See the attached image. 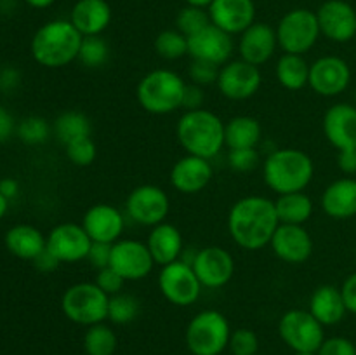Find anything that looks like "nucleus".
<instances>
[{
  "label": "nucleus",
  "instance_id": "f257e3e1",
  "mask_svg": "<svg viewBox=\"0 0 356 355\" xmlns=\"http://www.w3.org/2000/svg\"><path fill=\"white\" fill-rule=\"evenodd\" d=\"M280 226L275 200L263 195H247L236 200L228 212V233L233 242L245 251L270 246Z\"/></svg>",
  "mask_w": 356,
  "mask_h": 355
},
{
  "label": "nucleus",
  "instance_id": "f03ea898",
  "mask_svg": "<svg viewBox=\"0 0 356 355\" xmlns=\"http://www.w3.org/2000/svg\"><path fill=\"white\" fill-rule=\"evenodd\" d=\"M82 38L70 19L47 21L31 38V56L45 68H63L76 61Z\"/></svg>",
  "mask_w": 356,
  "mask_h": 355
},
{
  "label": "nucleus",
  "instance_id": "7ed1b4c3",
  "mask_svg": "<svg viewBox=\"0 0 356 355\" xmlns=\"http://www.w3.org/2000/svg\"><path fill=\"white\" fill-rule=\"evenodd\" d=\"M315 176L313 159L299 148H275L263 162L264 183L277 195L305 191Z\"/></svg>",
  "mask_w": 356,
  "mask_h": 355
},
{
  "label": "nucleus",
  "instance_id": "20e7f679",
  "mask_svg": "<svg viewBox=\"0 0 356 355\" xmlns=\"http://www.w3.org/2000/svg\"><path fill=\"white\" fill-rule=\"evenodd\" d=\"M176 136L184 152L211 160L225 145V122L207 108L184 111L176 125Z\"/></svg>",
  "mask_w": 356,
  "mask_h": 355
},
{
  "label": "nucleus",
  "instance_id": "39448f33",
  "mask_svg": "<svg viewBox=\"0 0 356 355\" xmlns=\"http://www.w3.org/2000/svg\"><path fill=\"white\" fill-rule=\"evenodd\" d=\"M186 80L169 68H156L146 73L136 87V97L145 111L169 115L183 108Z\"/></svg>",
  "mask_w": 356,
  "mask_h": 355
},
{
  "label": "nucleus",
  "instance_id": "423d86ee",
  "mask_svg": "<svg viewBox=\"0 0 356 355\" xmlns=\"http://www.w3.org/2000/svg\"><path fill=\"white\" fill-rule=\"evenodd\" d=\"M110 296L96 282H76L61 296V310L66 319L79 326L90 327L108 320Z\"/></svg>",
  "mask_w": 356,
  "mask_h": 355
},
{
  "label": "nucleus",
  "instance_id": "0eeeda50",
  "mask_svg": "<svg viewBox=\"0 0 356 355\" xmlns=\"http://www.w3.org/2000/svg\"><path fill=\"white\" fill-rule=\"evenodd\" d=\"M232 327L219 310H202L188 322L184 341L191 355H221L228 348Z\"/></svg>",
  "mask_w": 356,
  "mask_h": 355
},
{
  "label": "nucleus",
  "instance_id": "6e6552de",
  "mask_svg": "<svg viewBox=\"0 0 356 355\" xmlns=\"http://www.w3.org/2000/svg\"><path fill=\"white\" fill-rule=\"evenodd\" d=\"M278 47L287 54H301L312 51L320 38V24L312 9H292L282 16L277 24Z\"/></svg>",
  "mask_w": 356,
  "mask_h": 355
},
{
  "label": "nucleus",
  "instance_id": "1a4fd4ad",
  "mask_svg": "<svg viewBox=\"0 0 356 355\" xmlns=\"http://www.w3.org/2000/svg\"><path fill=\"white\" fill-rule=\"evenodd\" d=\"M278 334L282 341L294 354L298 352H318L325 340L323 326L312 315L309 310L292 308L280 317Z\"/></svg>",
  "mask_w": 356,
  "mask_h": 355
},
{
  "label": "nucleus",
  "instance_id": "9d476101",
  "mask_svg": "<svg viewBox=\"0 0 356 355\" xmlns=\"http://www.w3.org/2000/svg\"><path fill=\"white\" fill-rule=\"evenodd\" d=\"M159 289L170 305L191 306L198 301L204 285L191 265L177 260L160 268Z\"/></svg>",
  "mask_w": 356,
  "mask_h": 355
},
{
  "label": "nucleus",
  "instance_id": "9b49d317",
  "mask_svg": "<svg viewBox=\"0 0 356 355\" xmlns=\"http://www.w3.org/2000/svg\"><path fill=\"white\" fill-rule=\"evenodd\" d=\"M170 211V198L165 190L156 184H139L131 190L125 200V212L134 223L143 226L160 225Z\"/></svg>",
  "mask_w": 356,
  "mask_h": 355
},
{
  "label": "nucleus",
  "instance_id": "f8f14e48",
  "mask_svg": "<svg viewBox=\"0 0 356 355\" xmlns=\"http://www.w3.org/2000/svg\"><path fill=\"white\" fill-rule=\"evenodd\" d=\"M263 84L259 66L250 65L243 59H229L219 68L218 86L219 93L232 101L250 100Z\"/></svg>",
  "mask_w": 356,
  "mask_h": 355
},
{
  "label": "nucleus",
  "instance_id": "ddd939ff",
  "mask_svg": "<svg viewBox=\"0 0 356 355\" xmlns=\"http://www.w3.org/2000/svg\"><path fill=\"white\" fill-rule=\"evenodd\" d=\"M110 267L125 282H134L148 277L155 267V261L146 242L136 239H120L111 246Z\"/></svg>",
  "mask_w": 356,
  "mask_h": 355
},
{
  "label": "nucleus",
  "instance_id": "4468645a",
  "mask_svg": "<svg viewBox=\"0 0 356 355\" xmlns=\"http://www.w3.org/2000/svg\"><path fill=\"white\" fill-rule=\"evenodd\" d=\"M351 68L339 56H322L309 65L308 87L323 97L343 94L350 87Z\"/></svg>",
  "mask_w": 356,
  "mask_h": 355
},
{
  "label": "nucleus",
  "instance_id": "2eb2a0df",
  "mask_svg": "<svg viewBox=\"0 0 356 355\" xmlns=\"http://www.w3.org/2000/svg\"><path fill=\"white\" fill-rule=\"evenodd\" d=\"M191 267L202 285L207 289L225 287L235 275V260L232 253L219 246H207L198 249Z\"/></svg>",
  "mask_w": 356,
  "mask_h": 355
},
{
  "label": "nucleus",
  "instance_id": "dca6fc26",
  "mask_svg": "<svg viewBox=\"0 0 356 355\" xmlns=\"http://www.w3.org/2000/svg\"><path fill=\"white\" fill-rule=\"evenodd\" d=\"M92 240L87 235L82 223H59L49 232L47 249L59 263H79L87 260Z\"/></svg>",
  "mask_w": 356,
  "mask_h": 355
},
{
  "label": "nucleus",
  "instance_id": "f3484780",
  "mask_svg": "<svg viewBox=\"0 0 356 355\" xmlns=\"http://www.w3.org/2000/svg\"><path fill=\"white\" fill-rule=\"evenodd\" d=\"M233 52H235L233 35L226 33L212 23L198 33L188 37V56L191 59L222 66L232 59Z\"/></svg>",
  "mask_w": 356,
  "mask_h": 355
},
{
  "label": "nucleus",
  "instance_id": "a211bd4d",
  "mask_svg": "<svg viewBox=\"0 0 356 355\" xmlns=\"http://www.w3.org/2000/svg\"><path fill=\"white\" fill-rule=\"evenodd\" d=\"M320 33L337 44L356 37V10L346 0H327L316 10Z\"/></svg>",
  "mask_w": 356,
  "mask_h": 355
},
{
  "label": "nucleus",
  "instance_id": "6ab92c4d",
  "mask_svg": "<svg viewBox=\"0 0 356 355\" xmlns=\"http://www.w3.org/2000/svg\"><path fill=\"white\" fill-rule=\"evenodd\" d=\"M271 251L280 261L289 265H302L312 258L313 239L305 225H284L275 232L270 242Z\"/></svg>",
  "mask_w": 356,
  "mask_h": 355
},
{
  "label": "nucleus",
  "instance_id": "aec40b11",
  "mask_svg": "<svg viewBox=\"0 0 356 355\" xmlns=\"http://www.w3.org/2000/svg\"><path fill=\"white\" fill-rule=\"evenodd\" d=\"M82 226L92 242L115 244L122 239L125 218L118 207L99 202L87 209L82 218Z\"/></svg>",
  "mask_w": 356,
  "mask_h": 355
},
{
  "label": "nucleus",
  "instance_id": "412c9836",
  "mask_svg": "<svg viewBox=\"0 0 356 355\" xmlns=\"http://www.w3.org/2000/svg\"><path fill=\"white\" fill-rule=\"evenodd\" d=\"M212 176L214 169L211 160L186 153L170 169V184L179 194L193 195L205 190L212 181Z\"/></svg>",
  "mask_w": 356,
  "mask_h": 355
},
{
  "label": "nucleus",
  "instance_id": "4be33fe9",
  "mask_svg": "<svg viewBox=\"0 0 356 355\" xmlns=\"http://www.w3.org/2000/svg\"><path fill=\"white\" fill-rule=\"evenodd\" d=\"M323 134L327 141L337 148L356 150V106L350 103H336L323 115Z\"/></svg>",
  "mask_w": 356,
  "mask_h": 355
},
{
  "label": "nucleus",
  "instance_id": "5701e85b",
  "mask_svg": "<svg viewBox=\"0 0 356 355\" xmlns=\"http://www.w3.org/2000/svg\"><path fill=\"white\" fill-rule=\"evenodd\" d=\"M211 23L229 35H240L256 23L254 0H214L209 6Z\"/></svg>",
  "mask_w": 356,
  "mask_h": 355
},
{
  "label": "nucleus",
  "instance_id": "b1692460",
  "mask_svg": "<svg viewBox=\"0 0 356 355\" xmlns=\"http://www.w3.org/2000/svg\"><path fill=\"white\" fill-rule=\"evenodd\" d=\"M278 47L277 30L268 23H254L238 38L240 59L250 65L263 66L275 56Z\"/></svg>",
  "mask_w": 356,
  "mask_h": 355
},
{
  "label": "nucleus",
  "instance_id": "393cba45",
  "mask_svg": "<svg viewBox=\"0 0 356 355\" xmlns=\"http://www.w3.org/2000/svg\"><path fill=\"white\" fill-rule=\"evenodd\" d=\"M111 7L106 0H76L70 13V21L82 37L103 35L111 23Z\"/></svg>",
  "mask_w": 356,
  "mask_h": 355
},
{
  "label": "nucleus",
  "instance_id": "a878e982",
  "mask_svg": "<svg viewBox=\"0 0 356 355\" xmlns=\"http://www.w3.org/2000/svg\"><path fill=\"white\" fill-rule=\"evenodd\" d=\"M146 246L152 253L155 265H160V267H165L172 261L181 260V254L184 251L183 235H181L179 228L167 221L160 223L149 230Z\"/></svg>",
  "mask_w": 356,
  "mask_h": 355
},
{
  "label": "nucleus",
  "instance_id": "bb28decb",
  "mask_svg": "<svg viewBox=\"0 0 356 355\" xmlns=\"http://www.w3.org/2000/svg\"><path fill=\"white\" fill-rule=\"evenodd\" d=\"M323 212L334 219H348L356 216V180L341 178L332 181L322 194Z\"/></svg>",
  "mask_w": 356,
  "mask_h": 355
},
{
  "label": "nucleus",
  "instance_id": "cd10ccee",
  "mask_svg": "<svg viewBox=\"0 0 356 355\" xmlns=\"http://www.w3.org/2000/svg\"><path fill=\"white\" fill-rule=\"evenodd\" d=\"M308 310L323 327L336 326L348 313L341 287H336L332 284L318 285L313 291Z\"/></svg>",
  "mask_w": 356,
  "mask_h": 355
},
{
  "label": "nucleus",
  "instance_id": "c85d7f7f",
  "mask_svg": "<svg viewBox=\"0 0 356 355\" xmlns=\"http://www.w3.org/2000/svg\"><path fill=\"white\" fill-rule=\"evenodd\" d=\"M6 247L19 260L33 261L47 247V237L33 225H14L6 233Z\"/></svg>",
  "mask_w": 356,
  "mask_h": 355
},
{
  "label": "nucleus",
  "instance_id": "c756f323",
  "mask_svg": "<svg viewBox=\"0 0 356 355\" xmlns=\"http://www.w3.org/2000/svg\"><path fill=\"white\" fill-rule=\"evenodd\" d=\"M263 138V129L257 118L250 115H236L225 122V145L229 150L257 148Z\"/></svg>",
  "mask_w": 356,
  "mask_h": 355
},
{
  "label": "nucleus",
  "instance_id": "7c9ffc66",
  "mask_svg": "<svg viewBox=\"0 0 356 355\" xmlns=\"http://www.w3.org/2000/svg\"><path fill=\"white\" fill-rule=\"evenodd\" d=\"M275 77L278 84L287 90H301L308 86L309 63L301 54H284L275 66Z\"/></svg>",
  "mask_w": 356,
  "mask_h": 355
},
{
  "label": "nucleus",
  "instance_id": "2f4dec72",
  "mask_svg": "<svg viewBox=\"0 0 356 355\" xmlns=\"http://www.w3.org/2000/svg\"><path fill=\"white\" fill-rule=\"evenodd\" d=\"M275 207L284 225H305L313 214V200L305 191L277 195Z\"/></svg>",
  "mask_w": 356,
  "mask_h": 355
},
{
  "label": "nucleus",
  "instance_id": "473e14b6",
  "mask_svg": "<svg viewBox=\"0 0 356 355\" xmlns=\"http://www.w3.org/2000/svg\"><path fill=\"white\" fill-rule=\"evenodd\" d=\"M52 131H54L56 139L66 146L70 143L76 141V139L89 138L90 132H92V124H90V118L83 111L68 110L63 111L56 118Z\"/></svg>",
  "mask_w": 356,
  "mask_h": 355
},
{
  "label": "nucleus",
  "instance_id": "72a5a7b5",
  "mask_svg": "<svg viewBox=\"0 0 356 355\" xmlns=\"http://www.w3.org/2000/svg\"><path fill=\"white\" fill-rule=\"evenodd\" d=\"M118 340L108 324H94L83 334V350L87 355H115Z\"/></svg>",
  "mask_w": 356,
  "mask_h": 355
},
{
  "label": "nucleus",
  "instance_id": "f704fd0d",
  "mask_svg": "<svg viewBox=\"0 0 356 355\" xmlns=\"http://www.w3.org/2000/svg\"><path fill=\"white\" fill-rule=\"evenodd\" d=\"M141 313V303L134 294L129 292H118L110 296V305H108V320L115 326H127L134 322Z\"/></svg>",
  "mask_w": 356,
  "mask_h": 355
},
{
  "label": "nucleus",
  "instance_id": "c9c22d12",
  "mask_svg": "<svg viewBox=\"0 0 356 355\" xmlns=\"http://www.w3.org/2000/svg\"><path fill=\"white\" fill-rule=\"evenodd\" d=\"M108 59H110V44L101 35L82 38L79 58H76L80 65L89 70H96L106 65Z\"/></svg>",
  "mask_w": 356,
  "mask_h": 355
},
{
  "label": "nucleus",
  "instance_id": "e433bc0d",
  "mask_svg": "<svg viewBox=\"0 0 356 355\" xmlns=\"http://www.w3.org/2000/svg\"><path fill=\"white\" fill-rule=\"evenodd\" d=\"M156 54L167 61H176V59L188 56V37L181 33L177 28L174 30H163L155 38Z\"/></svg>",
  "mask_w": 356,
  "mask_h": 355
},
{
  "label": "nucleus",
  "instance_id": "4c0bfd02",
  "mask_svg": "<svg viewBox=\"0 0 356 355\" xmlns=\"http://www.w3.org/2000/svg\"><path fill=\"white\" fill-rule=\"evenodd\" d=\"M51 132V124L44 117H38V115L24 117L16 127V134L26 145H42V143L47 141Z\"/></svg>",
  "mask_w": 356,
  "mask_h": 355
},
{
  "label": "nucleus",
  "instance_id": "58836bf2",
  "mask_svg": "<svg viewBox=\"0 0 356 355\" xmlns=\"http://www.w3.org/2000/svg\"><path fill=\"white\" fill-rule=\"evenodd\" d=\"M207 24H211V16H209V10L202 7L186 6L176 16V28L186 37L198 33Z\"/></svg>",
  "mask_w": 356,
  "mask_h": 355
},
{
  "label": "nucleus",
  "instance_id": "ea45409f",
  "mask_svg": "<svg viewBox=\"0 0 356 355\" xmlns=\"http://www.w3.org/2000/svg\"><path fill=\"white\" fill-rule=\"evenodd\" d=\"M66 157L76 167H89L97 157V146L92 138H82L66 145Z\"/></svg>",
  "mask_w": 356,
  "mask_h": 355
},
{
  "label": "nucleus",
  "instance_id": "a19ab883",
  "mask_svg": "<svg viewBox=\"0 0 356 355\" xmlns=\"http://www.w3.org/2000/svg\"><path fill=\"white\" fill-rule=\"evenodd\" d=\"M228 348L233 355H257L259 354V338L252 329L240 327V329L232 331Z\"/></svg>",
  "mask_w": 356,
  "mask_h": 355
},
{
  "label": "nucleus",
  "instance_id": "79ce46f5",
  "mask_svg": "<svg viewBox=\"0 0 356 355\" xmlns=\"http://www.w3.org/2000/svg\"><path fill=\"white\" fill-rule=\"evenodd\" d=\"M219 68L221 66L212 65V63L200 61V59H191L190 66H188V77H190L191 84L205 87V86H214L218 82Z\"/></svg>",
  "mask_w": 356,
  "mask_h": 355
},
{
  "label": "nucleus",
  "instance_id": "37998d69",
  "mask_svg": "<svg viewBox=\"0 0 356 355\" xmlns=\"http://www.w3.org/2000/svg\"><path fill=\"white\" fill-rule=\"evenodd\" d=\"M228 164L236 173H250L256 167H259L261 155L257 148H238L229 150L228 152Z\"/></svg>",
  "mask_w": 356,
  "mask_h": 355
},
{
  "label": "nucleus",
  "instance_id": "c03bdc74",
  "mask_svg": "<svg viewBox=\"0 0 356 355\" xmlns=\"http://www.w3.org/2000/svg\"><path fill=\"white\" fill-rule=\"evenodd\" d=\"M318 355H356V345L344 336L325 338L322 347L316 352Z\"/></svg>",
  "mask_w": 356,
  "mask_h": 355
},
{
  "label": "nucleus",
  "instance_id": "a18cd8bd",
  "mask_svg": "<svg viewBox=\"0 0 356 355\" xmlns=\"http://www.w3.org/2000/svg\"><path fill=\"white\" fill-rule=\"evenodd\" d=\"M94 282H96V284L99 285L108 296H113V294H118V292H122V289H124V284H125L124 278H122L111 267L97 270L96 281Z\"/></svg>",
  "mask_w": 356,
  "mask_h": 355
},
{
  "label": "nucleus",
  "instance_id": "49530a36",
  "mask_svg": "<svg viewBox=\"0 0 356 355\" xmlns=\"http://www.w3.org/2000/svg\"><path fill=\"white\" fill-rule=\"evenodd\" d=\"M111 246H113V244L92 242V246H90L89 249V254H87V261H89L90 267L96 268V270L110 267Z\"/></svg>",
  "mask_w": 356,
  "mask_h": 355
},
{
  "label": "nucleus",
  "instance_id": "de8ad7c7",
  "mask_svg": "<svg viewBox=\"0 0 356 355\" xmlns=\"http://www.w3.org/2000/svg\"><path fill=\"white\" fill-rule=\"evenodd\" d=\"M205 94L204 87L197 86V84H186V89H184V97H183V110H200L204 108Z\"/></svg>",
  "mask_w": 356,
  "mask_h": 355
},
{
  "label": "nucleus",
  "instance_id": "09e8293b",
  "mask_svg": "<svg viewBox=\"0 0 356 355\" xmlns=\"http://www.w3.org/2000/svg\"><path fill=\"white\" fill-rule=\"evenodd\" d=\"M341 292H343L344 303H346L348 312L356 315V271L351 274L346 281L341 285Z\"/></svg>",
  "mask_w": 356,
  "mask_h": 355
},
{
  "label": "nucleus",
  "instance_id": "8fccbe9b",
  "mask_svg": "<svg viewBox=\"0 0 356 355\" xmlns=\"http://www.w3.org/2000/svg\"><path fill=\"white\" fill-rule=\"evenodd\" d=\"M31 263L35 265V268H37V270H40V271H44V274H49V271H54L56 268L59 267V260L58 258L54 256V254L51 253V251L47 249V247H45L44 251H42L40 254H38L37 258H35L33 261H31Z\"/></svg>",
  "mask_w": 356,
  "mask_h": 355
},
{
  "label": "nucleus",
  "instance_id": "3c124183",
  "mask_svg": "<svg viewBox=\"0 0 356 355\" xmlns=\"http://www.w3.org/2000/svg\"><path fill=\"white\" fill-rule=\"evenodd\" d=\"M16 122L14 117L6 110L3 106H0V143H6L7 139H10V136L16 132Z\"/></svg>",
  "mask_w": 356,
  "mask_h": 355
},
{
  "label": "nucleus",
  "instance_id": "603ef678",
  "mask_svg": "<svg viewBox=\"0 0 356 355\" xmlns=\"http://www.w3.org/2000/svg\"><path fill=\"white\" fill-rule=\"evenodd\" d=\"M337 166L344 174H356V150H343L337 155Z\"/></svg>",
  "mask_w": 356,
  "mask_h": 355
},
{
  "label": "nucleus",
  "instance_id": "864d4df0",
  "mask_svg": "<svg viewBox=\"0 0 356 355\" xmlns=\"http://www.w3.org/2000/svg\"><path fill=\"white\" fill-rule=\"evenodd\" d=\"M0 194L7 200H10V198H14L19 194V183L14 178H3V180H0Z\"/></svg>",
  "mask_w": 356,
  "mask_h": 355
},
{
  "label": "nucleus",
  "instance_id": "5fc2aeb1",
  "mask_svg": "<svg viewBox=\"0 0 356 355\" xmlns=\"http://www.w3.org/2000/svg\"><path fill=\"white\" fill-rule=\"evenodd\" d=\"M19 73L13 68H7L0 73V86H2L3 89H14V87L19 84Z\"/></svg>",
  "mask_w": 356,
  "mask_h": 355
},
{
  "label": "nucleus",
  "instance_id": "6e6d98bb",
  "mask_svg": "<svg viewBox=\"0 0 356 355\" xmlns=\"http://www.w3.org/2000/svg\"><path fill=\"white\" fill-rule=\"evenodd\" d=\"M54 2L56 0H26L28 6L35 7V9H47V7H51Z\"/></svg>",
  "mask_w": 356,
  "mask_h": 355
},
{
  "label": "nucleus",
  "instance_id": "4d7b16f0",
  "mask_svg": "<svg viewBox=\"0 0 356 355\" xmlns=\"http://www.w3.org/2000/svg\"><path fill=\"white\" fill-rule=\"evenodd\" d=\"M186 2V6H193V7H202V9H209V6H211L214 0H184Z\"/></svg>",
  "mask_w": 356,
  "mask_h": 355
},
{
  "label": "nucleus",
  "instance_id": "13d9d810",
  "mask_svg": "<svg viewBox=\"0 0 356 355\" xmlns=\"http://www.w3.org/2000/svg\"><path fill=\"white\" fill-rule=\"evenodd\" d=\"M7 209H9V200H7V198L3 197L2 194H0V219H2L3 216H6Z\"/></svg>",
  "mask_w": 356,
  "mask_h": 355
},
{
  "label": "nucleus",
  "instance_id": "bf43d9fd",
  "mask_svg": "<svg viewBox=\"0 0 356 355\" xmlns=\"http://www.w3.org/2000/svg\"><path fill=\"white\" fill-rule=\"evenodd\" d=\"M294 355H318V354H316V352H298V354Z\"/></svg>",
  "mask_w": 356,
  "mask_h": 355
},
{
  "label": "nucleus",
  "instance_id": "052dcab7",
  "mask_svg": "<svg viewBox=\"0 0 356 355\" xmlns=\"http://www.w3.org/2000/svg\"><path fill=\"white\" fill-rule=\"evenodd\" d=\"M355 106H356V90H355Z\"/></svg>",
  "mask_w": 356,
  "mask_h": 355
},
{
  "label": "nucleus",
  "instance_id": "680f3d73",
  "mask_svg": "<svg viewBox=\"0 0 356 355\" xmlns=\"http://www.w3.org/2000/svg\"><path fill=\"white\" fill-rule=\"evenodd\" d=\"M0 2H7V0H0Z\"/></svg>",
  "mask_w": 356,
  "mask_h": 355
},
{
  "label": "nucleus",
  "instance_id": "e2e57ef3",
  "mask_svg": "<svg viewBox=\"0 0 356 355\" xmlns=\"http://www.w3.org/2000/svg\"><path fill=\"white\" fill-rule=\"evenodd\" d=\"M257 355H259V354H257Z\"/></svg>",
  "mask_w": 356,
  "mask_h": 355
}]
</instances>
